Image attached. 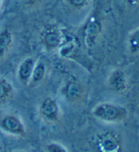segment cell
<instances>
[{"label":"cell","instance_id":"obj_17","mask_svg":"<svg viewBox=\"0 0 139 152\" xmlns=\"http://www.w3.org/2000/svg\"><path fill=\"white\" fill-rule=\"evenodd\" d=\"M127 4L131 6H136L139 5V0H126Z\"/></svg>","mask_w":139,"mask_h":152},{"label":"cell","instance_id":"obj_12","mask_svg":"<svg viewBox=\"0 0 139 152\" xmlns=\"http://www.w3.org/2000/svg\"><path fill=\"white\" fill-rule=\"evenodd\" d=\"M101 31V26L97 20H92L85 29V42L89 47H93Z\"/></svg>","mask_w":139,"mask_h":152},{"label":"cell","instance_id":"obj_3","mask_svg":"<svg viewBox=\"0 0 139 152\" xmlns=\"http://www.w3.org/2000/svg\"><path fill=\"white\" fill-rule=\"evenodd\" d=\"M97 152H122V142L117 133L106 130L97 135L94 140Z\"/></svg>","mask_w":139,"mask_h":152},{"label":"cell","instance_id":"obj_1","mask_svg":"<svg viewBox=\"0 0 139 152\" xmlns=\"http://www.w3.org/2000/svg\"><path fill=\"white\" fill-rule=\"evenodd\" d=\"M92 115L96 119L108 122L118 123L126 119L128 110L124 106L111 102H102L96 106L92 110Z\"/></svg>","mask_w":139,"mask_h":152},{"label":"cell","instance_id":"obj_8","mask_svg":"<svg viewBox=\"0 0 139 152\" xmlns=\"http://www.w3.org/2000/svg\"><path fill=\"white\" fill-rule=\"evenodd\" d=\"M36 61L33 57L29 56L20 61L17 71V79L20 83L29 85Z\"/></svg>","mask_w":139,"mask_h":152},{"label":"cell","instance_id":"obj_11","mask_svg":"<svg viewBox=\"0 0 139 152\" xmlns=\"http://www.w3.org/2000/svg\"><path fill=\"white\" fill-rule=\"evenodd\" d=\"M14 93L12 84L5 78L0 77V106L10 102L14 96Z\"/></svg>","mask_w":139,"mask_h":152},{"label":"cell","instance_id":"obj_13","mask_svg":"<svg viewBox=\"0 0 139 152\" xmlns=\"http://www.w3.org/2000/svg\"><path fill=\"white\" fill-rule=\"evenodd\" d=\"M93 0H64V4L69 11L79 13L88 10Z\"/></svg>","mask_w":139,"mask_h":152},{"label":"cell","instance_id":"obj_2","mask_svg":"<svg viewBox=\"0 0 139 152\" xmlns=\"http://www.w3.org/2000/svg\"><path fill=\"white\" fill-rule=\"evenodd\" d=\"M40 38L41 44L48 51L58 50L65 41L62 29L56 25H48L44 27Z\"/></svg>","mask_w":139,"mask_h":152},{"label":"cell","instance_id":"obj_7","mask_svg":"<svg viewBox=\"0 0 139 152\" xmlns=\"http://www.w3.org/2000/svg\"><path fill=\"white\" fill-rule=\"evenodd\" d=\"M107 86L115 93H122L126 90L127 80L125 72L120 68L113 70L107 79Z\"/></svg>","mask_w":139,"mask_h":152},{"label":"cell","instance_id":"obj_9","mask_svg":"<svg viewBox=\"0 0 139 152\" xmlns=\"http://www.w3.org/2000/svg\"><path fill=\"white\" fill-rule=\"evenodd\" d=\"M14 45L12 32L8 27L0 29V59H2L10 53Z\"/></svg>","mask_w":139,"mask_h":152},{"label":"cell","instance_id":"obj_14","mask_svg":"<svg viewBox=\"0 0 139 152\" xmlns=\"http://www.w3.org/2000/svg\"><path fill=\"white\" fill-rule=\"evenodd\" d=\"M127 46L130 54L139 53V27L129 34L127 40Z\"/></svg>","mask_w":139,"mask_h":152},{"label":"cell","instance_id":"obj_16","mask_svg":"<svg viewBox=\"0 0 139 152\" xmlns=\"http://www.w3.org/2000/svg\"><path fill=\"white\" fill-rule=\"evenodd\" d=\"M25 2V4L28 6H33L35 4H38L41 1V0H24Z\"/></svg>","mask_w":139,"mask_h":152},{"label":"cell","instance_id":"obj_4","mask_svg":"<svg viewBox=\"0 0 139 152\" xmlns=\"http://www.w3.org/2000/svg\"><path fill=\"white\" fill-rule=\"evenodd\" d=\"M60 93L63 98L70 103L81 101L85 94V89L80 82L73 76L68 77L61 87Z\"/></svg>","mask_w":139,"mask_h":152},{"label":"cell","instance_id":"obj_5","mask_svg":"<svg viewBox=\"0 0 139 152\" xmlns=\"http://www.w3.org/2000/svg\"><path fill=\"white\" fill-rule=\"evenodd\" d=\"M39 112L43 119L49 122H57L60 116V107L57 101L52 97H45L39 105Z\"/></svg>","mask_w":139,"mask_h":152},{"label":"cell","instance_id":"obj_15","mask_svg":"<svg viewBox=\"0 0 139 152\" xmlns=\"http://www.w3.org/2000/svg\"><path fill=\"white\" fill-rule=\"evenodd\" d=\"M45 152H68L65 147L56 142L48 143L45 147Z\"/></svg>","mask_w":139,"mask_h":152},{"label":"cell","instance_id":"obj_20","mask_svg":"<svg viewBox=\"0 0 139 152\" xmlns=\"http://www.w3.org/2000/svg\"><path fill=\"white\" fill-rule=\"evenodd\" d=\"M1 149V146H0V149Z\"/></svg>","mask_w":139,"mask_h":152},{"label":"cell","instance_id":"obj_10","mask_svg":"<svg viewBox=\"0 0 139 152\" xmlns=\"http://www.w3.org/2000/svg\"><path fill=\"white\" fill-rule=\"evenodd\" d=\"M48 74V66L43 59H38L36 61L31 78L28 86L35 87L44 81Z\"/></svg>","mask_w":139,"mask_h":152},{"label":"cell","instance_id":"obj_6","mask_svg":"<svg viewBox=\"0 0 139 152\" xmlns=\"http://www.w3.org/2000/svg\"><path fill=\"white\" fill-rule=\"evenodd\" d=\"M0 128L9 134L23 137L26 129L22 121L16 115H7L0 119Z\"/></svg>","mask_w":139,"mask_h":152},{"label":"cell","instance_id":"obj_18","mask_svg":"<svg viewBox=\"0 0 139 152\" xmlns=\"http://www.w3.org/2000/svg\"><path fill=\"white\" fill-rule=\"evenodd\" d=\"M1 3H2V0H0V8H1Z\"/></svg>","mask_w":139,"mask_h":152},{"label":"cell","instance_id":"obj_19","mask_svg":"<svg viewBox=\"0 0 139 152\" xmlns=\"http://www.w3.org/2000/svg\"><path fill=\"white\" fill-rule=\"evenodd\" d=\"M15 152H25V151H15Z\"/></svg>","mask_w":139,"mask_h":152}]
</instances>
